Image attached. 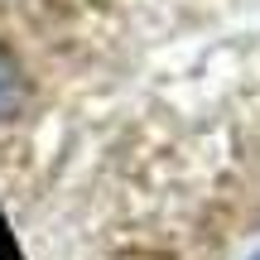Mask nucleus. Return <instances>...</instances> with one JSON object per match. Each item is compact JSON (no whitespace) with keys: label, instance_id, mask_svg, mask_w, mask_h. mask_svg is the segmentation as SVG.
<instances>
[{"label":"nucleus","instance_id":"3","mask_svg":"<svg viewBox=\"0 0 260 260\" xmlns=\"http://www.w3.org/2000/svg\"><path fill=\"white\" fill-rule=\"evenodd\" d=\"M251 260H260V251H255V255H251Z\"/></svg>","mask_w":260,"mask_h":260},{"label":"nucleus","instance_id":"2","mask_svg":"<svg viewBox=\"0 0 260 260\" xmlns=\"http://www.w3.org/2000/svg\"><path fill=\"white\" fill-rule=\"evenodd\" d=\"M0 260H24L19 246H15V236H10V226H5V212H0Z\"/></svg>","mask_w":260,"mask_h":260},{"label":"nucleus","instance_id":"1","mask_svg":"<svg viewBox=\"0 0 260 260\" xmlns=\"http://www.w3.org/2000/svg\"><path fill=\"white\" fill-rule=\"evenodd\" d=\"M19 102H24V73H19L15 53L0 48V121H10L19 111Z\"/></svg>","mask_w":260,"mask_h":260}]
</instances>
